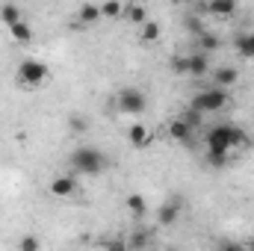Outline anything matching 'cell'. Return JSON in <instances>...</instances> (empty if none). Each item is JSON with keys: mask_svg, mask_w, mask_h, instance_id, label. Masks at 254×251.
Segmentation results:
<instances>
[{"mask_svg": "<svg viewBox=\"0 0 254 251\" xmlns=\"http://www.w3.org/2000/svg\"><path fill=\"white\" fill-rule=\"evenodd\" d=\"M39 246H42V243H39V237H33V234L21 237V243H18V249H21V251H36Z\"/></svg>", "mask_w": 254, "mask_h": 251, "instance_id": "cell-24", "label": "cell"}, {"mask_svg": "<svg viewBox=\"0 0 254 251\" xmlns=\"http://www.w3.org/2000/svg\"><path fill=\"white\" fill-rule=\"evenodd\" d=\"M219 45H222V42H219L216 33H201V36H198V51H204V54H213Z\"/></svg>", "mask_w": 254, "mask_h": 251, "instance_id": "cell-21", "label": "cell"}, {"mask_svg": "<svg viewBox=\"0 0 254 251\" xmlns=\"http://www.w3.org/2000/svg\"><path fill=\"white\" fill-rule=\"evenodd\" d=\"M77 18H80V24H98L104 15H101V6H95V3H83V6L77 9Z\"/></svg>", "mask_w": 254, "mask_h": 251, "instance_id": "cell-17", "label": "cell"}, {"mask_svg": "<svg viewBox=\"0 0 254 251\" xmlns=\"http://www.w3.org/2000/svg\"><path fill=\"white\" fill-rule=\"evenodd\" d=\"M104 166H107V157L92 145H80L71 154V169L77 175H98V172H104Z\"/></svg>", "mask_w": 254, "mask_h": 251, "instance_id": "cell-2", "label": "cell"}, {"mask_svg": "<svg viewBox=\"0 0 254 251\" xmlns=\"http://www.w3.org/2000/svg\"><path fill=\"white\" fill-rule=\"evenodd\" d=\"M216 86H222V89H228V86H234L237 80H240V71L237 68H231V65H222V68H216Z\"/></svg>", "mask_w": 254, "mask_h": 251, "instance_id": "cell-13", "label": "cell"}, {"mask_svg": "<svg viewBox=\"0 0 254 251\" xmlns=\"http://www.w3.org/2000/svg\"><path fill=\"white\" fill-rule=\"evenodd\" d=\"M51 192H54L57 198H71V195L77 192V178H74V175H63V178H57V181L51 184Z\"/></svg>", "mask_w": 254, "mask_h": 251, "instance_id": "cell-8", "label": "cell"}, {"mask_svg": "<svg viewBox=\"0 0 254 251\" xmlns=\"http://www.w3.org/2000/svg\"><path fill=\"white\" fill-rule=\"evenodd\" d=\"M207 166H213V169H222L225 163H228V151H219V148H207Z\"/></svg>", "mask_w": 254, "mask_h": 251, "instance_id": "cell-22", "label": "cell"}, {"mask_svg": "<svg viewBox=\"0 0 254 251\" xmlns=\"http://www.w3.org/2000/svg\"><path fill=\"white\" fill-rule=\"evenodd\" d=\"M148 243H151V237H148V234H136V237H133L127 246H133V249H142V246H148Z\"/></svg>", "mask_w": 254, "mask_h": 251, "instance_id": "cell-26", "label": "cell"}, {"mask_svg": "<svg viewBox=\"0 0 254 251\" xmlns=\"http://www.w3.org/2000/svg\"><path fill=\"white\" fill-rule=\"evenodd\" d=\"M125 204L136 219H142V216L148 213V201H145V195H139V192H130V195L125 198Z\"/></svg>", "mask_w": 254, "mask_h": 251, "instance_id": "cell-15", "label": "cell"}, {"mask_svg": "<svg viewBox=\"0 0 254 251\" xmlns=\"http://www.w3.org/2000/svg\"><path fill=\"white\" fill-rule=\"evenodd\" d=\"M122 18H127L130 24H145V21H148V9H145L142 3H125Z\"/></svg>", "mask_w": 254, "mask_h": 251, "instance_id": "cell-11", "label": "cell"}, {"mask_svg": "<svg viewBox=\"0 0 254 251\" xmlns=\"http://www.w3.org/2000/svg\"><path fill=\"white\" fill-rule=\"evenodd\" d=\"M127 142L133 148H145V145H151V130L145 125H130L127 127Z\"/></svg>", "mask_w": 254, "mask_h": 251, "instance_id": "cell-9", "label": "cell"}, {"mask_svg": "<svg viewBox=\"0 0 254 251\" xmlns=\"http://www.w3.org/2000/svg\"><path fill=\"white\" fill-rule=\"evenodd\" d=\"M145 110H148V98H145L142 89L127 86V89L119 92V113H125V116H142Z\"/></svg>", "mask_w": 254, "mask_h": 251, "instance_id": "cell-5", "label": "cell"}, {"mask_svg": "<svg viewBox=\"0 0 254 251\" xmlns=\"http://www.w3.org/2000/svg\"><path fill=\"white\" fill-rule=\"evenodd\" d=\"M240 145H246V130L237 125H216L207 133V148H219V151L231 154Z\"/></svg>", "mask_w": 254, "mask_h": 251, "instance_id": "cell-1", "label": "cell"}, {"mask_svg": "<svg viewBox=\"0 0 254 251\" xmlns=\"http://www.w3.org/2000/svg\"><path fill=\"white\" fill-rule=\"evenodd\" d=\"M86 127H89V122H86V119H77V116L71 119V130H80V133H83Z\"/></svg>", "mask_w": 254, "mask_h": 251, "instance_id": "cell-27", "label": "cell"}, {"mask_svg": "<svg viewBox=\"0 0 254 251\" xmlns=\"http://www.w3.org/2000/svg\"><path fill=\"white\" fill-rule=\"evenodd\" d=\"M192 133H195V130H192L184 119H175V122L169 125V136H172V139H178V142H190Z\"/></svg>", "mask_w": 254, "mask_h": 251, "instance_id": "cell-16", "label": "cell"}, {"mask_svg": "<svg viewBox=\"0 0 254 251\" xmlns=\"http://www.w3.org/2000/svg\"><path fill=\"white\" fill-rule=\"evenodd\" d=\"M0 21H3L6 27H12V24H18V21H24V18H21V9H18L15 3H3V6H0Z\"/></svg>", "mask_w": 254, "mask_h": 251, "instance_id": "cell-18", "label": "cell"}, {"mask_svg": "<svg viewBox=\"0 0 254 251\" xmlns=\"http://www.w3.org/2000/svg\"><path fill=\"white\" fill-rule=\"evenodd\" d=\"M181 198H169V201H163L160 207H157V225L160 228H172L178 219H181Z\"/></svg>", "mask_w": 254, "mask_h": 251, "instance_id": "cell-6", "label": "cell"}, {"mask_svg": "<svg viewBox=\"0 0 254 251\" xmlns=\"http://www.w3.org/2000/svg\"><path fill=\"white\" fill-rule=\"evenodd\" d=\"M234 48H237L240 57L254 60V33H240V36L234 39Z\"/></svg>", "mask_w": 254, "mask_h": 251, "instance_id": "cell-10", "label": "cell"}, {"mask_svg": "<svg viewBox=\"0 0 254 251\" xmlns=\"http://www.w3.org/2000/svg\"><path fill=\"white\" fill-rule=\"evenodd\" d=\"M9 36H12L18 45H30V42H33V27H30L27 21H18V24L9 27Z\"/></svg>", "mask_w": 254, "mask_h": 251, "instance_id": "cell-12", "label": "cell"}, {"mask_svg": "<svg viewBox=\"0 0 254 251\" xmlns=\"http://www.w3.org/2000/svg\"><path fill=\"white\" fill-rule=\"evenodd\" d=\"M122 12H125V3H122V0H107V3L101 6V15H104V18H110V21L122 18Z\"/></svg>", "mask_w": 254, "mask_h": 251, "instance_id": "cell-20", "label": "cell"}, {"mask_svg": "<svg viewBox=\"0 0 254 251\" xmlns=\"http://www.w3.org/2000/svg\"><path fill=\"white\" fill-rule=\"evenodd\" d=\"M190 107L195 110H201V113H219L222 107H228V92L219 86V89H204V92H198L195 98H192Z\"/></svg>", "mask_w": 254, "mask_h": 251, "instance_id": "cell-4", "label": "cell"}, {"mask_svg": "<svg viewBox=\"0 0 254 251\" xmlns=\"http://www.w3.org/2000/svg\"><path fill=\"white\" fill-rule=\"evenodd\" d=\"M207 12H213L219 18H231L237 12V0H210L207 3Z\"/></svg>", "mask_w": 254, "mask_h": 251, "instance_id": "cell-14", "label": "cell"}, {"mask_svg": "<svg viewBox=\"0 0 254 251\" xmlns=\"http://www.w3.org/2000/svg\"><path fill=\"white\" fill-rule=\"evenodd\" d=\"M169 68H172L175 74H187V57H172Z\"/></svg>", "mask_w": 254, "mask_h": 251, "instance_id": "cell-25", "label": "cell"}, {"mask_svg": "<svg viewBox=\"0 0 254 251\" xmlns=\"http://www.w3.org/2000/svg\"><path fill=\"white\" fill-rule=\"evenodd\" d=\"M48 77H51L48 65L42 63V60H33V57L21 60V65H18V74H15V80H18L24 89H39Z\"/></svg>", "mask_w": 254, "mask_h": 251, "instance_id": "cell-3", "label": "cell"}, {"mask_svg": "<svg viewBox=\"0 0 254 251\" xmlns=\"http://www.w3.org/2000/svg\"><path fill=\"white\" fill-rule=\"evenodd\" d=\"M181 119H184V122L192 127V130H198V127H201V122H204V113H201V110H195V107H190V110H187Z\"/></svg>", "mask_w": 254, "mask_h": 251, "instance_id": "cell-23", "label": "cell"}, {"mask_svg": "<svg viewBox=\"0 0 254 251\" xmlns=\"http://www.w3.org/2000/svg\"><path fill=\"white\" fill-rule=\"evenodd\" d=\"M207 71H210V54L195 51L192 57H187V74H192V77H204Z\"/></svg>", "mask_w": 254, "mask_h": 251, "instance_id": "cell-7", "label": "cell"}, {"mask_svg": "<svg viewBox=\"0 0 254 251\" xmlns=\"http://www.w3.org/2000/svg\"><path fill=\"white\" fill-rule=\"evenodd\" d=\"M142 30H139V39L145 42V45H154L157 39H160V24L157 21H145V24H139Z\"/></svg>", "mask_w": 254, "mask_h": 251, "instance_id": "cell-19", "label": "cell"}]
</instances>
